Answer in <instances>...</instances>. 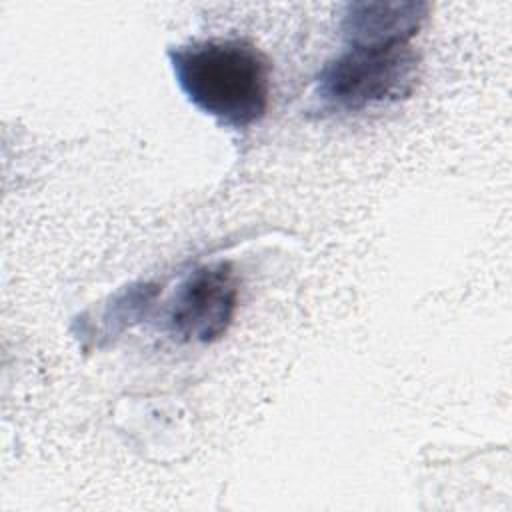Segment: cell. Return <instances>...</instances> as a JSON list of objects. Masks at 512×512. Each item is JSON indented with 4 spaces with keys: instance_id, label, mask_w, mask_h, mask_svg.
<instances>
[{
    "instance_id": "2",
    "label": "cell",
    "mask_w": 512,
    "mask_h": 512,
    "mask_svg": "<svg viewBox=\"0 0 512 512\" xmlns=\"http://www.w3.org/2000/svg\"><path fill=\"white\" fill-rule=\"evenodd\" d=\"M420 56L410 44L348 46L316 78V98L328 110L358 112L370 104L408 98L418 82Z\"/></svg>"
},
{
    "instance_id": "4",
    "label": "cell",
    "mask_w": 512,
    "mask_h": 512,
    "mask_svg": "<svg viewBox=\"0 0 512 512\" xmlns=\"http://www.w3.org/2000/svg\"><path fill=\"white\" fill-rule=\"evenodd\" d=\"M428 14L424 2H352L342 18L348 46L388 48L408 44Z\"/></svg>"
},
{
    "instance_id": "1",
    "label": "cell",
    "mask_w": 512,
    "mask_h": 512,
    "mask_svg": "<svg viewBox=\"0 0 512 512\" xmlns=\"http://www.w3.org/2000/svg\"><path fill=\"white\" fill-rule=\"evenodd\" d=\"M176 82L204 114L230 128L264 118L270 98V64L250 42L216 38L168 52Z\"/></svg>"
},
{
    "instance_id": "3",
    "label": "cell",
    "mask_w": 512,
    "mask_h": 512,
    "mask_svg": "<svg viewBox=\"0 0 512 512\" xmlns=\"http://www.w3.org/2000/svg\"><path fill=\"white\" fill-rule=\"evenodd\" d=\"M238 282L230 262L196 268L180 284L168 312V330L180 342L208 344L232 324Z\"/></svg>"
}]
</instances>
